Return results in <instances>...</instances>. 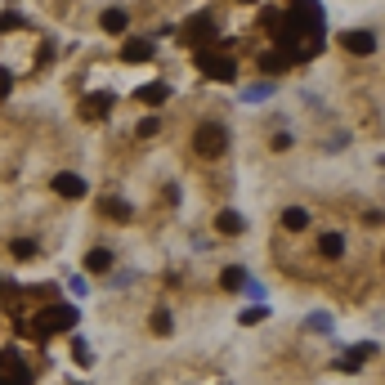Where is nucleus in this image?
I'll list each match as a JSON object with an SVG mask.
<instances>
[{"instance_id": "obj_1", "label": "nucleus", "mask_w": 385, "mask_h": 385, "mask_svg": "<svg viewBox=\"0 0 385 385\" xmlns=\"http://www.w3.org/2000/svg\"><path fill=\"white\" fill-rule=\"evenodd\" d=\"M193 148H197V157L215 162V157H224V148H229V130H224L220 121H202V126L193 130Z\"/></svg>"}, {"instance_id": "obj_2", "label": "nucleus", "mask_w": 385, "mask_h": 385, "mask_svg": "<svg viewBox=\"0 0 385 385\" xmlns=\"http://www.w3.org/2000/svg\"><path fill=\"white\" fill-rule=\"evenodd\" d=\"M72 323H77V309H72V305H54V309H45V314L32 323V332L41 336V341H50L54 332H68Z\"/></svg>"}, {"instance_id": "obj_3", "label": "nucleus", "mask_w": 385, "mask_h": 385, "mask_svg": "<svg viewBox=\"0 0 385 385\" xmlns=\"http://www.w3.org/2000/svg\"><path fill=\"white\" fill-rule=\"evenodd\" d=\"M197 68H202L211 81H233L238 77V63H233L229 54H211V50H197Z\"/></svg>"}, {"instance_id": "obj_4", "label": "nucleus", "mask_w": 385, "mask_h": 385, "mask_svg": "<svg viewBox=\"0 0 385 385\" xmlns=\"http://www.w3.org/2000/svg\"><path fill=\"white\" fill-rule=\"evenodd\" d=\"M206 41L220 45V36H215V18H211V14L189 18V23H184V45H206Z\"/></svg>"}, {"instance_id": "obj_5", "label": "nucleus", "mask_w": 385, "mask_h": 385, "mask_svg": "<svg viewBox=\"0 0 385 385\" xmlns=\"http://www.w3.org/2000/svg\"><path fill=\"white\" fill-rule=\"evenodd\" d=\"M0 385H32V368L18 354H0Z\"/></svg>"}, {"instance_id": "obj_6", "label": "nucleus", "mask_w": 385, "mask_h": 385, "mask_svg": "<svg viewBox=\"0 0 385 385\" xmlns=\"http://www.w3.org/2000/svg\"><path fill=\"white\" fill-rule=\"evenodd\" d=\"M54 193H59V197H68V202H77V197H86V193H90V184L81 180V175L63 171V175H54Z\"/></svg>"}, {"instance_id": "obj_7", "label": "nucleus", "mask_w": 385, "mask_h": 385, "mask_svg": "<svg viewBox=\"0 0 385 385\" xmlns=\"http://www.w3.org/2000/svg\"><path fill=\"white\" fill-rule=\"evenodd\" d=\"M341 45L350 54H377V32H363V27H359V32H345Z\"/></svg>"}, {"instance_id": "obj_8", "label": "nucleus", "mask_w": 385, "mask_h": 385, "mask_svg": "<svg viewBox=\"0 0 385 385\" xmlns=\"http://www.w3.org/2000/svg\"><path fill=\"white\" fill-rule=\"evenodd\" d=\"M157 54V45H153V36H144V41H130L126 50H121V59L126 63H148Z\"/></svg>"}, {"instance_id": "obj_9", "label": "nucleus", "mask_w": 385, "mask_h": 385, "mask_svg": "<svg viewBox=\"0 0 385 385\" xmlns=\"http://www.w3.org/2000/svg\"><path fill=\"white\" fill-rule=\"evenodd\" d=\"M318 251H323L327 260H341V256H345V238H341L336 229H332V233H323V238H318Z\"/></svg>"}, {"instance_id": "obj_10", "label": "nucleus", "mask_w": 385, "mask_h": 385, "mask_svg": "<svg viewBox=\"0 0 385 385\" xmlns=\"http://www.w3.org/2000/svg\"><path fill=\"white\" fill-rule=\"evenodd\" d=\"M283 229H287V233L309 229V211H305V206H287V211H283Z\"/></svg>"}, {"instance_id": "obj_11", "label": "nucleus", "mask_w": 385, "mask_h": 385, "mask_svg": "<svg viewBox=\"0 0 385 385\" xmlns=\"http://www.w3.org/2000/svg\"><path fill=\"white\" fill-rule=\"evenodd\" d=\"M215 229H220V233H229V238H233V233H242L247 224H242V215H238V211H220V215H215Z\"/></svg>"}, {"instance_id": "obj_12", "label": "nucleus", "mask_w": 385, "mask_h": 385, "mask_svg": "<svg viewBox=\"0 0 385 385\" xmlns=\"http://www.w3.org/2000/svg\"><path fill=\"white\" fill-rule=\"evenodd\" d=\"M99 23H103V32H112V36H117V32H126L130 14H126V9H108V14H103Z\"/></svg>"}, {"instance_id": "obj_13", "label": "nucleus", "mask_w": 385, "mask_h": 385, "mask_svg": "<svg viewBox=\"0 0 385 385\" xmlns=\"http://www.w3.org/2000/svg\"><path fill=\"white\" fill-rule=\"evenodd\" d=\"M139 99L157 108V103H166V99H171V86H166V81H153V86H144V90H139Z\"/></svg>"}, {"instance_id": "obj_14", "label": "nucleus", "mask_w": 385, "mask_h": 385, "mask_svg": "<svg viewBox=\"0 0 385 385\" xmlns=\"http://www.w3.org/2000/svg\"><path fill=\"white\" fill-rule=\"evenodd\" d=\"M86 269H95V274H108V269H112V251H108V247H95V251L86 256Z\"/></svg>"}, {"instance_id": "obj_15", "label": "nucleus", "mask_w": 385, "mask_h": 385, "mask_svg": "<svg viewBox=\"0 0 385 385\" xmlns=\"http://www.w3.org/2000/svg\"><path fill=\"white\" fill-rule=\"evenodd\" d=\"M305 327H309V332H318V336H327V332H332V314H323V309H318V314L305 318Z\"/></svg>"}, {"instance_id": "obj_16", "label": "nucleus", "mask_w": 385, "mask_h": 385, "mask_svg": "<svg viewBox=\"0 0 385 385\" xmlns=\"http://www.w3.org/2000/svg\"><path fill=\"white\" fill-rule=\"evenodd\" d=\"M287 54H278V50H269V54H260V68H265V72H283L287 68Z\"/></svg>"}, {"instance_id": "obj_17", "label": "nucleus", "mask_w": 385, "mask_h": 385, "mask_svg": "<svg viewBox=\"0 0 385 385\" xmlns=\"http://www.w3.org/2000/svg\"><path fill=\"white\" fill-rule=\"evenodd\" d=\"M9 251H14V260H36V242H27V238H18Z\"/></svg>"}, {"instance_id": "obj_18", "label": "nucleus", "mask_w": 385, "mask_h": 385, "mask_svg": "<svg viewBox=\"0 0 385 385\" xmlns=\"http://www.w3.org/2000/svg\"><path fill=\"white\" fill-rule=\"evenodd\" d=\"M103 211L117 215V220H126V215H130V202H121V197H108V202H103Z\"/></svg>"}, {"instance_id": "obj_19", "label": "nucleus", "mask_w": 385, "mask_h": 385, "mask_svg": "<svg viewBox=\"0 0 385 385\" xmlns=\"http://www.w3.org/2000/svg\"><path fill=\"white\" fill-rule=\"evenodd\" d=\"M157 130H162V117H144L139 121V139H153Z\"/></svg>"}, {"instance_id": "obj_20", "label": "nucleus", "mask_w": 385, "mask_h": 385, "mask_svg": "<svg viewBox=\"0 0 385 385\" xmlns=\"http://www.w3.org/2000/svg\"><path fill=\"white\" fill-rule=\"evenodd\" d=\"M153 332L157 336H171V314H166V309H157V314H153Z\"/></svg>"}, {"instance_id": "obj_21", "label": "nucleus", "mask_w": 385, "mask_h": 385, "mask_svg": "<svg viewBox=\"0 0 385 385\" xmlns=\"http://www.w3.org/2000/svg\"><path fill=\"white\" fill-rule=\"evenodd\" d=\"M269 95H274V86H247L242 90V99H269Z\"/></svg>"}, {"instance_id": "obj_22", "label": "nucleus", "mask_w": 385, "mask_h": 385, "mask_svg": "<svg viewBox=\"0 0 385 385\" xmlns=\"http://www.w3.org/2000/svg\"><path fill=\"white\" fill-rule=\"evenodd\" d=\"M247 283V274H242V269H224V287H242Z\"/></svg>"}, {"instance_id": "obj_23", "label": "nucleus", "mask_w": 385, "mask_h": 385, "mask_svg": "<svg viewBox=\"0 0 385 385\" xmlns=\"http://www.w3.org/2000/svg\"><path fill=\"white\" fill-rule=\"evenodd\" d=\"M242 296H251V300H265V287H260V283H251V278H247V283H242Z\"/></svg>"}, {"instance_id": "obj_24", "label": "nucleus", "mask_w": 385, "mask_h": 385, "mask_svg": "<svg viewBox=\"0 0 385 385\" xmlns=\"http://www.w3.org/2000/svg\"><path fill=\"white\" fill-rule=\"evenodd\" d=\"M68 291H72V296H86V291H90V283H86V278H68Z\"/></svg>"}, {"instance_id": "obj_25", "label": "nucleus", "mask_w": 385, "mask_h": 385, "mask_svg": "<svg viewBox=\"0 0 385 385\" xmlns=\"http://www.w3.org/2000/svg\"><path fill=\"white\" fill-rule=\"evenodd\" d=\"M72 354H77L81 363H90V345H86V341H72Z\"/></svg>"}, {"instance_id": "obj_26", "label": "nucleus", "mask_w": 385, "mask_h": 385, "mask_svg": "<svg viewBox=\"0 0 385 385\" xmlns=\"http://www.w3.org/2000/svg\"><path fill=\"white\" fill-rule=\"evenodd\" d=\"M265 314H269L265 305H260V309H247V314H242V323H260V318H265Z\"/></svg>"}, {"instance_id": "obj_27", "label": "nucleus", "mask_w": 385, "mask_h": 385, "mask_svg": "<svg viewBox=\"0 0 385 385\" xmlns=\"http://www.w3.org/2000/svg\"><path fill=\"white\" fill-rule=\"evenodd\" d=\"M18 23H23L18 14H0V32H9V27H18Z\"/></svg>"}, {"instance_id": "obj_28", "label": "nucleus", "mask_w": 385, "mask_h": 385, "mask_svg": "<svg viewBox=\"0 0 385 385\" xmlns=\"http://www.w3.org/2000/svg\"><path fill=\"white\" fill-rule=\"evenodd\" d=\"M9 86H14V77H9V72H0V99L9 95Z\"/></svg>"}, {"instance_id": "obj_29", "label": "nucleus", "mask_w": 385, "mask_h": 385, "mask_svg": "<svg viewBox=\"0 0 385 385\" xmlns=\"http://www.w3.org/2000/svg\"><path fill=\"white\" fill-rule=\"evenodd\" d=\"M238 5H256V0H238Z\"/></svg>"}]
</instances>
